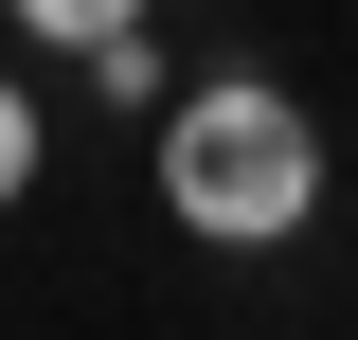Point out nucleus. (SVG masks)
Masks as SVG:
<instances>
[{
	"instance_id": "nucleus-1",
	"label": "nucleus",
	"mask_w": 358,
	"mask_h": 340,
	"mask_svg": "<svg viewBox=\"0 0 358 340\" xmlns=\"http://www.w3.org/2000/svg\"><path fill=\"white\" fill-rule=\"evenodd\" d=\"M143 179L197 251H287V233H322V108L287 72H197L143 108Z\"/></svg>"
},
{
	"instance_id": "nucleus-2",
	"label": "nucleus",
	"mask_w": 358,
	"mask_h": 340,
	"mask_svg": "<svg viewBox=\"0 0 358 340\" xmlns=\"http://www.w3.org/2000/svg\"><path fill=\"white\" fill-rule=\"evenodd\" d=\"M72 72H90V90H108V108H162V36H143V18H126V36H90V54H72Z\"/></svg>"
},
{
	"instance_id": "nucleus-3",
	"label": "nucleus",
	"mask_w": 358,
	"mask_h": 340,
	"mask_svg": "<svg viewBox=\"0 0 358 340\" xmlns=\"http://www.w3.org/2000/svg\"><path fill=\"white\" fill-rule=\"evenodd\" d=\"M126 18H143V0H18V36H36V54H90V36H126Z\"/></svg>"
},
{
	"instance_id": "nucleus-4",
	"label": "nucleus",
	"mask_w": 358,
	"mask_h": 340,
	"mask_svg": "<svg viewBox=\"0 0 358 340\" xmlns=\"http://www.w3.org/2000/svg\"><path fill=\"white\" fill-rule=\"evenodd\" d=\"M36 162H54V143H36V90H18V72H0V215H18V197H36Z\"/></svg>"
},
{
	"instance_id": "nucleus-5",
	"label": "nucleus",
	"mask_w": 358,
	"mask_h": 340,
	"mask_svg": "<svg viewBox=\"0 0 358 340\" xmlns=\"http://www.w3.org/2000/svg\"><path fill=\"white\" fill-rule=\"evenodd\" d=\"M0 36H18V0H0Z\"/></svg>"
}]
</instances>
